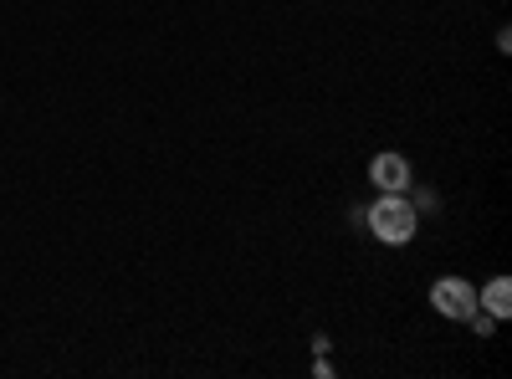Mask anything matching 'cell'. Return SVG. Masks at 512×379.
<instances>
[{"label": "cell", "mask_w": 512, "mask_h": 379, "mask_svg": "<svg viewBox=\"0 0 512 379\" xmlns=\"http://www.w3.org/2000/svg\"><path fill=\"white\" fill-rule=\"evenodd\" d=\"M364 226H369L374 241H384V246H410V241L420 236V210L410 205V195L379 190V200L364 210Z\"/></svg>", "instance_id": "1"}, {"label": "cell", "mask_w": 512, "mask_h": 379, "mask_svg": "<svg viewBox=\"0 0 512 379\" xmlns=\"http://www.w3.org/2000/svg\"><path fill=\"white\" fill-rule=\"evenodd\" d=\"M431 308L451 323H466L477 313V282L472 277H436L431 282Z\"/></svg>", "instance_id": "2"}, {"label": "cell", "mask_w": 512, "mask_h": 379, "mask_svg": "<svg viewBox=\"0 0 512 379\" xmlns=\"http://www.w3.org/2000/svg\"><path fill=\"white\" fill-rule=\"evenodd\" d=\"M369 185L374 190H390V195H405L410 185H415V170H410V159L405 154H374L369 159Z\"/></svg>", "instance_id": "3"}, {"label": "cell", "mask_w": 512, "mask_h": 379, "mask_svg": "<svg viewBox=\"0 0 512 379\" xmlns=\"http://www.w3.org/2000/svg\"><path fill=\"white\" fill-rule=\"evenodd\" d=\"M477 308H482V313H492L497 323H502V318H512V282H507V277H492L487 287H477Z\"/></svg>", "instance_id": "4"}, {"label": "cell", "mask_w": 512, "mask_h": 379, "mask_svg": "<svg viewBox=\"0 0 512 379\" xmlns=\"http://www.w3.org/2000/svg\"><path fill=\"white\" fill-rule=\"evenodd\" d=\"M405 195H410V205H415V210H420V221H425V216H431V210H436V205H441V200H436V195H431V190H420V185H410V190H405Z\"/></svg>", "instance_id": "5"}, {"label": "cell", "mask_w": 512, "mask_h": 379, "mask_svg": "<svg viewBox=\"0 0 512 379\" xmlns=\"http://www.w3.org/2000/svg\"><path fill=\"white\" fill-rule=\"evenodd\" d=\"M466 323H472V328L482 333V339H492V328H497V318H492V313H482V308H477L472 318H466Z\"/></svg>", "instance_id": "6"}]
</instances>
